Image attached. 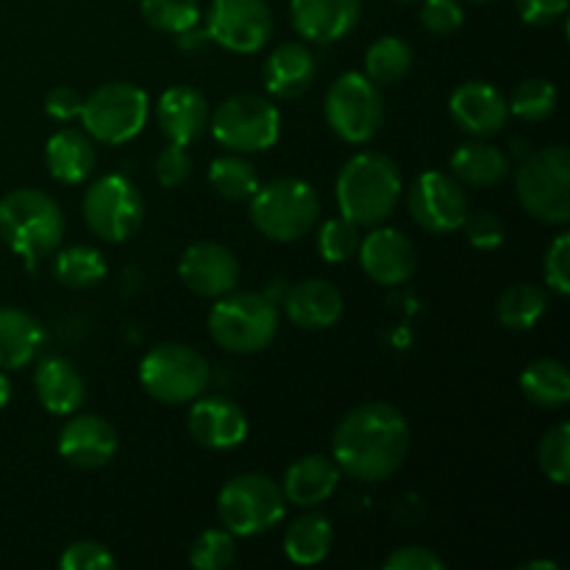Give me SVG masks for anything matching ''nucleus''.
I'll return each instance as SVG.
<instances>
[{
	"label": "nucleus",
	"mask_w": 570,
	"mask_h": 570,
	"mask_svg": "<svg viewBox=\"0 0 570 570\" xmlns=\"http://www.w3.org/2000/svg\"><path fill=\"white\" fill-rule=\"evenodd\" d=\"M521 570H557V562H527Z\"/></svg>",
	"instance_id": "3c124183"
},
{
	"label": "nucleus",
	"mask_w": 570,
	"mask_h": 570,
	"mask_svg": "<svg viewBox=\"0 0 570 570\" xmlns=\"http://www.w3.org/2000/svg\"><path fill=\"white\" fill-rule=\"evenodd\" d=\"M278 332L276 301L265 293H226L209 312V334L228 354H259Z\"/></svg>",
	"instance_id": "20e7f679"
},
{
	"label": "nucleus",
	"mask_w": 570,
	"mask_h": 570,
	"mask_svg": "<svg viewBox=\"0 0 570 570\" xmlns=\"http://www.w3.org/2000/svg\"><path fill=\"white\" fill-rule=\"evenodd\" d=\"M321 200L312 184L301 178H273L250 195V220L273 243H295L312 232Z\"/></svg>",
	"instance_id": "423d86ee"
},
{
	"label": "nucleus",
	"mask_w": 570,
	"mask_h": 570,
	"mask_svg": "<svg viewBox=\"0 0 570 570\" xmlns=\"http://www.w3.org/2000/svg\"><path fill=\"white\" fill-rule=\"evenodd\" d=\"M65 237L61 206L42 189H11L0 198V239L22 259L56 254Z\"/></svg>",
	"instance_id": "7ed1b4c3"
},
{
	"label": "nucleus",
	"mask_w": 570,
	"mask_h": 570,
	"mask_svg": "<svg viewBox=\"0 0 570 570\" xmlns=\"http://www.w3.org/2000/svg\"><path fill=\"white\" fill-rule=\"evenodd\" d=\"M521 390L532 404L557 410L570 401V373L562 362L538 360L521 373Z\"/></svg>",
	"instance_id": "c756f323"
},
{
	"label": "nucleus",
	"mask_w": 570,
	"mask_h": 570,
	"mask_svg": "<svg viewBox=\"0 0 570 570\" xmlns=\"http://www.w3.org/2000/svg\"><path fill=\"white\" fill-rule=\"evenodd\" d=\"M42 326L28 312L0 306V371H20L31 365L42 348Z\"/></svg>",
	"instance_id": "bb28decb"
},
{
	"label": "nucleus",
	"mask_w": 570,
	"mask_h": 570,
	"mask_svg": "<svg viewBox=\"0 0 570 570\" xmlns=\"http://www.w3.org/2000/svg\"><path fill=\"white\" fill-rule=\"evenodd\" d=\"M83 220L95 237L122 243L139 232L145 220V198L126 176H104L83 193Z\"/></svg>",
	"instance_id": "f8f14e48"
},
{
	"label": "nucleus",
	"mask_w": 570,
	"mask_h": 570,
	"mask_svg": "<svg viewBox=\"0 0 570 570\" xmlns=\"http://www.w3.org/2000/svg\"><path fill=\"white\" fill-rule=\"evenodd\" d=\"M515 193L523 209L549 226L570 220V154L551 145L529 154L515 173Z\"/></svg>",
	"instance_id": "39448f33"
},
{
	"label": "nucleus",
	"mask_w": 570,
	"mask_h": 570,
	"mask_svg": "<svg viewBox=\"0 0 570 570\" xmlns=\"http://www.w3.org/2000/svg\"><path fill=\"white\" fill-rule=\"evenodd\" d=\"M326 120L345 142H371L384 122L382 89L362 72H345L326 92Z\"/></svg>",
	"instance_id": "9b49d317"
},
{
	"label": "nucleus",
	"mask_w": 570,
	"mask_h": 570,
	"mask_svg": "<svg viewBox=\"0 0 570 570\" xmlns=\"http://www.w3.org/2000/svg\"><path fill=\"white\" fill-rule=\"evenodd\" d=\"M45 161H48V170L56 181L61 184H81L89 173L95 170V154L92 137L87 131H78V128H61L53 137L48 139V148H45Z\"/></svg>",
	"instance_id": "a878e982"
},
{
	"label": "nucleus",
	"mask_w": 570,
	"mask_h": 570,
	"mask_svg": "<svg viewBox=\"0 0 570 570\" xmlns=\"http://www.w3.org/2000/svg\"><path fill=\"white\" fill-rule=\"evenodd\" d=\"M410 423L393 404H362L337 423L332 460L356 482H384L401 471L410 454Z\"/></svg>",
	"instance_id": "f257e3e1"
},
{
	"label": "nucleus",
	"mask_w": 570,
	"mask_h": 570,
	"mask_svg": "<svg viewBox=\"0 0 570 570\" xmlns=\"http://www.w3.org/2000/svg\"><path fill=\"white\" fill-rule=\"evenodd\" d=\"M206 33L232 53H256L273 33V11L267 0H212Z\"/></svg>",
	"instance_id": "ddd939ff"
},
{
	"label": "nucleus",
	"mask_w": 570,
	"mask_h": 570,
	"mask_svg": "<svg viewBox=\"0 0 570 570\" xmlns=\"http://www.w3.org/2000/svg\"><path fill=\"white\" fill-rule=\"evenodd\" d=\"M399 195V165L379 150L356 154L337 176L340 215L356 226H382L393 215Z\"/></svg>",
	"instance_id": "f03ea898"
},
{
	"label": "nucleus",
	"mask_w": 570,
	"mask_h": 570,
	"mask_svg": "<svg viewBox=\"0 0 570 570\" xmlns=\"http://www.w3.org/2000/svg\"><path fill=\"white\" fill-rule=\"evenodd\" d=\"M317 76V61L304 42H284L267 56L262 67L265 89L273 98L293 100L312 87Z\"/></svg>",
	"instance_id": "4be33fe9"
},
{
	"label": "nucleus",
	"mask_w": 570,
	"mask_h": 570,
	"mask_svg": "<svg viewBox=\"0 0 570 570\" xmlns=\"http://www.w3.org/2000/svg\"><path fill=\"white\" fill-rule=\"evenodd\" d=\"M187 426L195 443L212 451L237 449L248 438V417L243 406L223 395H198L189 406Z\"/></svg>",
	"instance_id": "dca6fc26"
},
{
	"label": "nucleus",
	"mask_w": 570,
	"mask_h": 570,
	"mask_svg": "<svg viewBox=\"0 0 570 570\" xmlns=\"http://www.w3.org/2000/svg\"><path fill=\"white\" fill-rule=\"evenodd\" d=\"M362 271L384 287L406 284L417 271V250L406 234L395 228H376L360 243Z\"/></svg>",
	"instance_id": "f3484780"
},
{
	"label": "nucleus",
	"mask_w": 570,
	"mask_h": 570,
	"mask_svg": "<svg viewBox=\"0 0 570 570\" xmlns=\"http://www.w3.org/2000/svg\"><path fill=\"white\" fill-rule=\"evenodd\" d=\"M421 22L426 31L438 33V37H449L456 28H462L465 11H462L460 0H423Z\"/></svg>",
	"instance_id": "79ce46f5"
},
{
	"label": "nucleus",
	"mask_w": 570,
	"mask_h": 570,
	"mask_svg": "<svg viewBox=\"0 0 570 570\" xmlns=\"http://www.w3.org/2000/svg\"><path fill=\"white\" fill-rule=\"evenodd\" d=\"M178 276H181L184 287L193 289L200 298H220L237 287L239 262L226 245L195 243L181 254Z\"/></svg>",
	"instance_id": "2eb2a0df"
},
{
	"label": "nucleus",
	"mask_w": 570,
	"mask_h": 570,
	"mask_svg": "<svg viewBox=\"0 0 570 570\" xmlns=\"http://www.w3.org/2000/svg\"><path fill=\"white\" fill-rule=\"evenodd\" d=\"M451 176L471 187H495L510 176V156L499 145L482 142V139L465 142L451 156Z\"/></svg>",
	"instance_id": "cd10ccee"
},
{
	"label": "nucleus",
	"mask_w": 570,
	"mask_h": 570,
	"mask_svg": "<svg viewBox=\"0 0 570 570\" xmlns=\"http://www.w3.org/2000/svg\"><path fill=\"white\" fill-rule=\"evenodd\" d=\"M471 3H493V0H471Z\"/></svg>",
	"instance_id": "603ef678"
},
{
	"label": "nucleus",
	"mask_w": 570,
	"mask_h": 570,
	"mask_svg": "<svg viewBox=\"0 0 570 570\" xmlns=\"http://www.w3.org/2000/svg\"><path fill=\"white\" fill-rule=\"evenodd\" d=\"M362 14V0H289L295 31L317 45L348 37Z\"/></svg>",
	"instance_id": "aec40b11"
},
{
	"label": "nucleus",
	"mask_w": 570,
	"mask_h": 570,
	"mask_svg": "<svg viewBox=\"0 0 570 570\" xmlns=\"http://www.w3.org/2000/svg\"><path fill=\"white\" fill-rule=\"evenodd\" d=\"M449 111L462 131L479 139L501 134L510 120V106H507L504 95L484 81H468L456 87L451 92Z\"/></svg>",
	"instance_id": "a211bd4d"
},
{
	"label": "nucleus",
	"mask_w": 570,
	"mask_h": 570,
	"mask_svg": "<svg viewBox=\"0 0 570 570\" xmlns=\"http://www.w3.org/2000/svg\"><path fill=\"white\" fill-rule=\"evenodd\" d=\"M401 3H415V0H401Z\"/></svg>",
	"instance_id": "864d4df0"
},
{
	"label": "nucleus",
	"mask_w": 570,
	"mask_h": 570,
	"mask_svg": "<svg viewBox=\"0 0 570 570\" xmlns=\"http://www.w3.org/2000/svg\"><path fill=\"white\" fill-rule=\"evenodd\" d=\"M340 468L332 456L309 454L295 460L284 473V499L295 507H317L337 490Z\"/></svg>",
	"instance_id": "393cba45"
},
{
	"label": "nucleus",
	"mask_w": 570,
	"mask_h": 570,
	"mask_svg": "<svg viewBox=\"0 0 570 570\" xmlns=\"http://www.w3.org/2000/svg\"><path fill=\"white\" fill-rule=\"evenodd\" d=\"M209 104L195 87L178 83L161 92L156 104V122L170 142L193 145L209 128Z\"/></svg>",
	"instance_id": "412c9836"
},
{
	"label": "nucleus",
	"mask_w": 570,
	"mask_h": 570,
	"mask_svg": "<svg viewBox=\"0 0 570 570\" xmlns=\"http://www.w3.org/2000/svg\"><path fill=\"white\" fill-rule=\"evenodd\" d=\"M217 142L232 154H262L273 148L282 131V115L262 95H232L209 115Z\"/></svg>",
	"instance_id": "1a4fd4ad"
},
{
	"label": "nucleus",
	"mask_w": 570,
	"mask_h": 570,
	"mask_svg": "<svg viewBox=\"0 0 570 570\" xmlns=\"http://www.w3.org/2000/svg\"><path fill=\"white\" fill-rule=\"evenodd\" d=\"M540 471L549 476V482L566 488L570 482V426L566 421L549 429L538 451Z\"/></svg>",
	"instance_id": "4c0bfd02"
},
{
	"label": "nucleus",
	"mask_w": 570,
	"mask_h": 570,
	"mask_svg": "<svg viewBox=\"0 0 570 570\" xmlns=\"http://www.w3.org/2000/svg\"><path fill=\"white\" fill-rule=\"evenodd\" d=\"M33 387L50 415H72L81 410L83 399H87V384H83L78 367L61 356L39 362L37 373H33Z\"/></svg>",
	"instance_id": "b1692460"
},
{
	"label": "nucleus",
	"mask_w": 570,
	"mask_h": 570,
	"mask_svg": "<svg viewBox=\"0 0 570 570\" xmlns=\"http://www.w3.org/2000/svg\"><path fill=\"white\" fill-rule=\"evenodd\" d=\"M518 14L529 26H551L566 17L568 0H515Z\"/></svg>",
	"instance_id": "de8ad7c7"
},
{
	"label": "nucleus",
	"mask_w": 570,
	"mask_h": 570,
	"mask_svg": "<svg viewBox=\"0 0 570 570\" xmlns=\"http://www.w3.org/2000/svg\"><path fill=\"white\" fill-rule=\"evenodd\" d=\"M209 181L215 193L226 200H250V195L259 189L254 165L239 154L217 156L209 165Z\"/></svg>",
	"instance_id": "72a5a7b5"
},
{
	"label": "nucleus",
	"mask_w": 570,
	"mask_h": 570,
	"mask_svg": "<svg viewBox=\"0 0 570 570\" xmlns=\"http://www.w3.org/2000/svg\"><path fill=\"white\" fill-rule=\"evenodd\" d=\"M139 382L145 393L161 404H193L209 387L212 367L189 345L161 343L139 362Z\"/></svg>",
	"instance_id": "0eeeda50"
},
{
	"label": "nucleus",
	"mask_w": 570,
	"mask_h": 570,
	"mask_svg": "<svg viewBox=\"0 0 570 570\" xmlns=\"http://www.w3.org/2000/svg\"><path fill=\"white\" fill-rule=\"evenodd\" d=\"M189 167H193V159L187 154V145L178 142H167V148H161L154 161V173L161 187H178L187 181Z\"/></svg>",
	"instance_id": "c03bdc74"
},
{
	"label": "nucleus",
	"mask_w": 570,
	"mask_h": 570,
	"mask_svg": "<svg viewBox=\"0 0 570 570\" xmlns=\"http://www.w3.org/2000/svg\"><path fill=\"white\" fill-rule=\"evenodd\" d=\"M148 95L137 83L109 81L83 98V131L104 145H122L137 137L148 122Z\"/></svg>",
	"instance_id": "9d476101"
},
{
	"label": "nucleus",
	"mask_w": 570,
	"mask_h": 570,
	"mask_svg": "<svg viewBox=\"0 0 570 570\" xmlns=\"http://www.w3.org/2000/svg\"><path fill=\"white\" fill-rule=\"evenodd\" d=\"M145 22L161 33H181L198 26L200 6L198 0H139Z\"/></svg>",
	"instance_id": "c9c22d12"
},
{
	"label": "nucleus",
	"mask_w": 570,
	"mask_h": 570,
	"mask_svg": "<svg viewBox=\"0 0 570 570\" xmlns=\"http://www.w3.org/2000/svg\"><path fill=\"white\" fill-rule=\"evenodd\" d=\"M543 273L549 287L557 295L570 293V234H557L554 243L549 245V254H546Z\"/></svg>",
	"instance_id": "37998d69"
},
{
	"label": "nucleus",
	"mask_w": 570,
	"mask_h": 570,
	"mask_svg": "<svg viewBox=\"0 0 570 570\" xmlns=\"http://www.w3.org/2000/svg\"><path fill=\"white\" fill-rule=\"evenodd\" d=\"M462 228H465V234H468V239H471L473 248H482V250L499 248L507 237L504 220H501V217L490 209H479V212H473V215L468 212Z\"/></svg>",
	"instance_id": "a19ab883"
},
{
	"label": "nucleus",
	"mask_w": 570,
	"mask_h": 570,
	"mask_svg": "<svg viewBox=\"0 0 570 570\" xmlns=\"http://www.w3.org/2000/svg\"><path fill=\"white\" fill-rule=\"evenodd\" d=\"M412 220L432 234H451L462 228L468 217V195L449 173L429 170L417 176L410 189Z\"/></svg>",
	"instance_id": "4468645a"
},
{
	"label": "nucleus",
	"mask_w": 570,
	"mask_h": 570,
	"mask_svg": "<svg viewBox=\"0 0 570 570\" xmlns=\"http://www.w3.org/2000/svg\"><path fill=\"white\" fill-rule=\"evenodd\" d=\"M237 557V540L228 529H206L189 549V562L198 570H223Z\"/></svg>",
	"instance_id": "e433bc0d"
},
{
	"label": "nucleus",
	"mask_w": 570,
	"mask_h": 570,
	"mask_svg": "<svg viewBox=\"0 0 570 570\" xmlns=\"http://www.w3.org/2000/svg\"><path fill=\"white\" fill-rule=\"evenodd\" d=\"M53 276L70 289H92L104 282L106 262L100 250L89 245H72V248L59 250L53 262Z\"/></svg>",
	"instance_id": "473e14b6"
},
{
	"label": "nucleus",
	"mask_w": 570,
	"mask_h": 570,
	"mask_svg": "<svg viewBox=\"0 0 570 570\" xmlns=\"http://www.w3.org/2000/svg\"><path fill=\"white\" fill-rule=\"evenodd\" d=\"M284 504V490L271 476L239 473L223 484L217 495V515L234 538H254L282 523Z\"/></svg>",
	"instance_id": "6e6552de"
},
{
	"label": "nucleus",
	"mask_w": 570,
	"mask_h": 570,
	"mask_svg": "<svg viewBox=\"0 0 570 570\" xmlns=\"http://www.w3.org/2000/svg\"><path fill=\"white\" fill-rule=\"evenodd\" d=\"M81 106H83L81 92H78L76 87H67V83L53 87L48 92V98H45V111L59 122L76 120V117L81 115Z\"/></svg>",
	"instance_id": "49530a36"
},
{
	"label": "nucleus",
	"mask_w": 570,
	"mask_h": 570,
	"mask_svg": "<svg viewBox=\"0 0 570 570\" xmlns=\"http://www.w3.org/2000/svg\"><path fill=\"white\" fill-rule=\"evenodd\" d=\"M507 106H510V111L518 120H549L557 111V87L551 81H546V78H527L523 83H518L512 98L507 100Z\"/></svg>",
	"instance_id": "f704fd0d"
},
{
	"label": "nucleus",
	"mask_w": 570,
	"mask_h": 570,
	"mask_svg": "<svg viewBox=\"0 0 570 570\" xmlns=\"http://www.w3.org/2000/svg\"><path fill=\"white\" fill-rule=\"evenodd\" d=\"M549 309V295L538 284H515L499 298V321L512 332H529Z\"/></svg>",
	"instance_id": "7c9ffc66"
},
{
	"label": "nucleus",
	"mask_w": 570,
	"mask_h": 570,
	"mask_svg": "<svg viewBox=\"0 0 570 570\" xmlns=\"http://www.w3.org/2000/svg\"><path fill=\"white\" fill-rule=\"evenodd\" d=\"M412 70V48L399 37H379L365 53V76L376 87H393Z\"/></svg>",
	"instance_id": "2f4dec72"
},
{
	"label": "nucleus",
	"mask_w": 570,
	"mask_h": 570,
	"mask_svg": "<svg viewBox=\"0 0 570 570\" xmlns=\"http://www.w3.org/2000/svg\"><path fill=\"white\" fill-rule=\"evenodd\" d=\"M9 399H11V382H9V376H6V373L0 371V410H3V406L9 404Z\"/></svg>",
	"instance_id": "8fccbe9b"
},
{
	"label": "nucleus",
	"mask_w": 570,
	"mask_h": 570,
	"mask_svg": "<svg viewBox=\"0 0 570 570\" xmlns=\"http://www.w3.org/2000/svg\"><path fill=\"white\" fill-rule=\"evenodd\" d=\"M284 309H287L289 321L301 328H309V332L332 328L343 317V295L323 278H306L289 289L284 298Z\"/></svg>",
	"instance_id": "5701e85b"
},
{
	"label": "nucleus",
	"mask_w": 570,
	"mask_h": 570,
	"mask_svg": "<svg viewBox=\"0 0 570 570\" xmlns=\"http://www.w3.org/2000/svg\"><path fill=\"white\" fill-rule=\"evenodd\" d=\"M360 226L345 217H334V220H326V226L317 234V250L326 262L332 265H340V262L351 259V256L360 250Z\"/></svg>",
	"instance_id": "58836bf2"
},
{
	"label": "nucleus",
	"mask_w": 570,
	"mask_h": 570,
	"mask_svg": "<svg viewBox=\"0 0 570 570\" xmlns=\"http://www.w3.org/2000/svg\"><path fill=\"white\" fill-rule=\"evenodd\" d=\"M445 562L426 546H404L384 560V570H443Z\"/></svg>",
	"instance_id": "a18cd8bd"
},
{
	"label": "nucleus",
	"mask_w": 570,
	"mask_h": 570,
	"mask_svg": "<svg viewBox=\"0 0 570 570\" xmlns=\"http://www.w3.org/2000/svg\"><path fill=\"white\" fill-rule=\"evenodd\" d=\"M115 566L117 560L111 557V551L98 540H78V543L67 546L59 560L61 570H111Z\"/></svg>",
	"instance_id": "ea45409f"
},
{
	"label": "nucleus",
	"mask_w": 570,
	"mask_h": 570,
	"mask_svg": "<svg viewBox=\"0 0 570 570\" xmlns=\"http://www.w3.org/2000/svg\"><path fill=\"white\" fill-rule=\"evenodd\" d=\"M59 454L70 465L95 471L115 460L117 454V432L109 421L100 415H76L61 426L59 432Z\"/></svg>",
	"instance_id": "6ab92c4d"
},
{
	"label": "nucleus",
	"mask_w": 570,
	"mask_h": 570,
	"mask_svg": "<svg viewBox=\"0 0 570 570\" xmlns=\"http://www.w3.org/2000/svg\"><path fill=\"white\" fill-rule=\"evenodd\" d=\"M176 42L181 50H200L206 42H212V39H209V33H206V28L200 31L198 26H193V28H187V31L176 33Z\"/></svg>",
	"instance_id": "09e8293b"
},
{
	"label": "nucleus",
	"mask_w": 570,
	"mask_h": 570,
	"mask_svg": "<svg viewBox=\"0 0 570 570\" xmlns=\"http://www.w3.org/2000/svg\"><path fill=\"white\" fill-rule=\"evenodd\" d=\"M334 543V529L332 521L321 512H306L298 521H293V527L284 534V554L289 557V562L295 566H317L328 557Z\"/></svg>",
	"instance_id": "c85d7f7f"
}]
</instances>
